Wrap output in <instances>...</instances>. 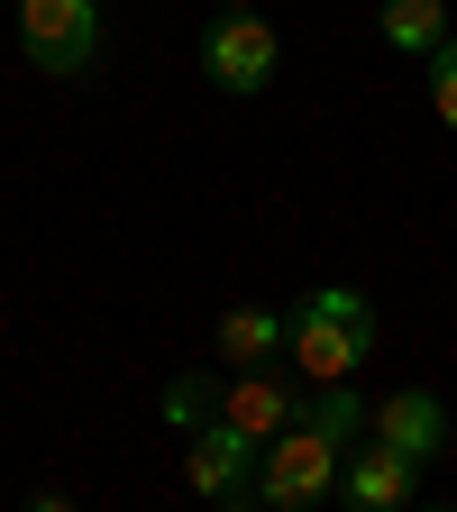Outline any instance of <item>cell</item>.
Returning <instances> with one entry per match:
<instances>
[{
	"mask_svg": "<svg viewBox=\"0 0 457 512\" xmlns=\"http://www.w3.org/2000/svg\"><path fill=\"white\" fill-rule=\"evenodd\" d=\"M220 421H238V430H256V439H275V430L302 421V394H293L284 375H266V366H238V375L220 384Z\"/></svg>",
	"mask_w": 457,
	"mask_h": 512,
	"instance_id": "7",
	"label": "cell"
},
{
	"mask_svg": "<svg viewBox=\"0 0 457 512\" xmlns=\"http://www.w3.org/2000/svg\"><path fill=\"white\" fill-rule=\"evenodd\" d=\"M412 485H421V458H403L394 439L348 448V467H339V503H357V512H403Z\"/></svg>",
	"mask_w": 457,
	"mask_h": 512,
	"instance_id": "6",
	"label": "cell"
},
{
	"mask_svg": "<svg viewBox=\"0 0 457 512\" xmlns=\"http://www.w3.org/2000/svg\"><path fill=\"white\" fill-rule=\"evenodd\" d=\"M366 430H375V439H394L403 458H421V467H430L439 448H448V403H439V394H384Z\"/></svg>",
	"mask_w": 457,
	"mask_h": 512,
	"instance_id": "8",
	"label": "cell"
},
{
	"mask_svg": "<svg viewBox=\"0 0 457 512\" xmlns=\"http://www.w3.org/2000/svg\"><path fill=\"white\" fill-rule=\"evenodd\" d=\"M202 74L247 101V92H266V83L284 74V37L256 19V10H220V19L202 28Z\"/></svg>",
	"mask_w": 457,
	"mask_h": 512,
	"instance_id": "5",
	"label": "cell"
},
{
	"mask_svg": "<svg viewBox=\"0 0 457 512\" xmlns=\"http://www.w3.org/2000/svg\"><path fill=\"white\" fill-rule=\"evenodd\" d=\"M302 421H311L320 439H339V448H357V430H366L375 412H366V394H357V384H320V394H302Z\"/></svg>",
	"mask_w": 457,
	"mask_h": 512,
	"instance_id": "11",
	"label": "cell"
},
{
	"mask_svg": "<svg viewBox=\"0 0 457 512\" xmlns=\"http://www.w3.org/2000/svg\"><path fill=\"white\" fill-rule=\"evenodd\" d=\"M211 10H256V0H211Z\"/></svg>",
	"mask_w": 457,
	"mask_h": 512,
	"instance_id": "14",
	"label": "cell"
},
{
	"mask_svg": "<svg viewBox=\"0 0 457 512\" xmlns=\"http://www.w3.org/2000/svg\"><path fill=\"white\" fill-rule=\"evenodd\" d=\"M375 37L394 46V55H439V37H448V0H384V10H375Z\"/></svg>",
	"mask_w": 457,
	"mask_h": 512,
	"instance_id": "10",
	"label": "cell"
},
{
	"mask_svg": "<svg viewBox=\"0 0 457 512\" xmlns=\"http://www.w3.org/2000/svg\"><path fill=\"white\" fill-rule=\"evenodd\" d=\"M339 467H348V448L320 439L311 421H293V430L266 439V485H256V503L266 512H320L339 494Z\"/></svg>",
	"mask_w": 457,
	"mask_h": 512,
	"instance_id": "3",
	"label": "cell"
},
{
	"mask_svg": "<svg viewBox=\"0 0 457 512\" xmlns=\"http://www.w3.org/2000/svg\"><path fill=\"white\" fill-rule=\"evenodd\" d=\"M101 10H110V0H101Z\"/></svg>",
	"mask_w": 457,
	"mask_h": 512,
	"instance_id": "15",
	"label": "cell"
},
{
	"mask_svg": "<svg viewBox=\"0 0 457 512\" xmlns=\"http://www.w3.org/2000/svg\"><path fill=\"white\" fill-rule=\"evenodd\" d=\"M211 348H220V366H229V375H238V366H266L275 348H293V320H284V311H266V302H238V311H220Z\"/></svg>",
	"mask_w": 457,
	"mask_h": 512,
	"instance_id": "9",
	"label": "cell"
},
{
	"mask_svg": "<svg viewBox=\"0 0 457 512\" xmlns=\"http://www.w3.org/2000/svg\"><path fill=\"white\" fill-rule=\"evenodd\" d=\"M183 485L211 512H256V485H266V439L238 421H202L183 439Z\"/></svg>",
	"mask_w": 457,
	"mask_h": 512,
	"instance_id": "2",
	"label": "cell"
},
{
	"mask_svg": "<svg viewBox=\"0 0 457 512\" xmlns=\"http://www.w3.org/2000/svg\"><path fill=\"white\" fill-rule=\"evenodd\" d=\"M430 110L457 128V28L439 37V55H430Z\"/></svg>",
	"mask_w": 457,
	"mask_h": 512,
	"instance_id": "13",
	"label": "cell"
},
{
	"mask_svg": "<svg viewBox=\"0 0 457 512\" xmlns=\"http://www.w3.org/2000/svg\"><path fill=\"white\" fill-rule=\"evenodd\" d=\"M156 412H165V421H174V430L192 439V430H202V421H220V384H211V375H174Z\"/></svg>",
	"mask_w": 457,
	"mask_h": 512,
	"instance_id": "12",
	"label": "cell"
},
{
	"mask_svg": "<svg viewBox=\"0 0 457 512\" xmlns=\"http://www.w3.org/2000/svg\"><path fill=\"white\" fill-rule=\"evenodd\" d=\"M375 339H384V320H375V302H366L357 284H320V293H302V311H293V366H302L311 384H348V375L375 357Z\"/></svg>",
	"mask_w": 457,
	"mask_h": 512,
	"instance_id": "1",
	"label": "cell"
},
{
	"mask_svg": "<svg viewBox=\"0 0 457 512\" xmlns=\"http://www.w3.org/2000/svg\"><path fill=\"white\" fill-rule=\"evenodd\" d=\"M19 55L55 83H83L101 64V0H19Z\"/></svg>",
	"mask_w": 457,
	"mask_h": 512,
	"instance_id": "4",
	"label": "cell"
}]
</instances>
